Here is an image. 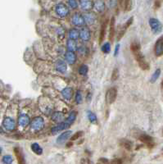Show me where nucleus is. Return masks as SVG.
<instances>
[{
    "label": "nucleus",
    "mask_w": 163,
    "mask_h": 164,
    "mask_svg": "<svg viewBox=\"0 0 163 164\" xmlns=\"http://www.w3.org/2000/svg\"><path fill=\"white\" fill-rule=\"evenodd\" d=\"M68 3L70 5V7L73 8V9H76L78 7V3H77L76 0H68Z\"/></svg>",
    "instance_id": "obj_40"
},
{
    "label": "nucleus",
    "mask_w": 163,
    "mask_h": 164,
    "mask_svg": "<svg viewBox=\"0 0 163 164\" xmlns=\"http://www.w3.org/2000/svg\"><path fill=\"white\" fill-rule=\"evenodd\" d=\"M154 52L157 57H160L163 55V37H160L155 43Z\"/></svg>",
    "instance_id": "obj_7"
},
{
    "label": "nucleus",
    "mask_w": 163,
    "mask_h": 164,
    "mask_svg": "<svg viewBox=\"0 0 163 164\" xmlns=\"http://www.w3.org/2000/svg\"><path fill=\"white\" fill-rule=\"evenodd\" d=\"M80 37V31L77 29H73L70 30L69 31V39H74V40H76V39H79Z\"/></svg>",
    "instance_id": "obj_23"
},
{
    "label": "nucleus",
    "mask_w": 163,
    "mask_h": 164,
    "mask_svg": "<svg viewBox=\"0 0 163 164\" xmlns=\"http://www.w3.org/2000/svg\"><path fill=\"white\" fill-rule=\"evenodd\" d=\"M62 94L66 100H71L72 98V94H73L72 89L70 87H67V88L63 89L62 91Z\"/></svg>",
    "instance_id": "obj_19"
},
{
    "label": "nucleus",
    "mask_w": 163,
    "mask_h": 164,
    "mask_svg": "<svg viewBox=\"0 0 163 164\" xmlns=\"http://www.w3.org/2000/svg\"><path fill=\"white\" fill-rule=\"evenodd\" d=\"M133 21H134V18H133V17H130V19L128 20L125 24L120 27V29H119V30H118V34H117V40H118V41L122 39V37H123L124 34H125L126 30L130 27V25L132 24Z\"/></svg>",
    "instance_id": "obj_5"
},
{
    "label": "nucleus",
    "mask_w": 163,
    "mask_h": 164,
    "mask_svg": "<svg viewBox=\"0 0 163 164\" xmlns=\"http://www.w3.org/2000/svg\"><path fill=\"white\" fill-rule=\"evenodd\" d=\"M118 77H119V72H118L117 68H116L113 70V72L111 75V81H116L118 79Z\"/></svg>",
    "instance_id": "obj_39"
},
{
    "label": "nucleus",
    "mask_w": 163,
    "mask_h": 164,
    "mask_svg": "<svg viewBox=\"0 0 163 164\" xmlns=\"http://www.w3.org/2000/svg\"><path fill=\"white\" fill-rule=\"evenodd\" d=\"M72 143H70V144H68V145H67V147H71V146H72Z\"/></svg>",
    "instance_id": "obj_43"
},
{
    "label": "nucleus",
    "mask_w": 163,
    "mask_h": 164,
    "mask_svg": "<svg viewBox=\"0 0 163 164\" xmlns=\"http://www.w3.org/2000/svg\"><path fill=\"white\" fill-rule=\"evenodd\" d=\"M3 125L4 126L6 130L12 131V130H13L15 129L16 123H15V121L12 118L8 116V117H5L4 118V120L3 121Z\"/></svg>",
    "instance_id": "obj_8"
},
{
    "label": "nucleus",
    "mask_w": 163,
    "mask_h": 164,
    "mask_svg": "<svg viewBox=\"0 0 163 164\" xmlns=\"http://www.w3.org/2000/svg\"><path fill=\"white\" fill-rule=\"evenodd\" d=\"M159 1H160V0H159Z\"/></svg>",
    "instance_id": "obj_47"
},
{
    "label": "nucleus",
    "mask_w": 163,
    "mask_h": 164,
    "mask_svg": "<svg viewBox=\"0 0 163 164\" xmlns=\"http://www.w3.org/2000/svg\"><path fill=\"white\" fill-rule=\"evenodd\" d=\"M44 126V120L42 116H36L35 118H34L33 121L30 123V127L31 130L34 131H39V130H42Z\"/></svg>",
    "instance_id": "obj_2"
},
{
    "label": "nucleus",
    "mask_w": 163,
    "mask_h": 164,
    "mask_svg": "<svg viewBox=\"0 0 163 164\" xmlns=\"http://www.w3.org/2000/svg\"><path fill=\"white\" fill-rule=\"evenodd\" d=\"M56 13L60 17H65L69 13V10L64 3H59L56 7Z\"/></svg>",
    "instance_id": "obj_6"
},
{
    "label": "nucleus",
    "mask_w": 163,
    "mask_h": 164,
    "mask_svg": "<svg viewBox=\"0 0 163 164\" xmlns=\"http://www.w3.org/2000/svg\"><path fill=\"white\" fill-rule=\"evenodd\" d=\"M83 131H77L76 133H75L74 135H72V137H71V140L73 141V140H78L79 138H80L82 135H83Z\"/></svg>",
    "instance_id": "obj_37"
},
{
    "label": "nucleus",
    "mask_w": 163,
    "mask_h": 164,
    "mask_svg": "<svg viewBox=\"0 0 163 164\" xmlns=\"http://www.w3.org/2000/svg\"><path fill=\"white\" fill-rule=\"evenodd\" d=\"M88 67H87L86 65H82L79 68V73L82 75V76H85V75H86L87 73H88Z\"/></svg>",
    "instance_id": "obj_34"
},
{
    "label": "nucleus",
    "mask_w": 163,
    "mask_h": 164,
    "mask_svg": "<svg viewBox=\"0 0 163 164\" xmlns=\"http://www.w3.org/2000/svg\"><path fill=\"white\" fill-rule=\"evenodd\" d=\"M132 9V0H125V11L129 12Z\"/></svg>",
    "instance_id": "obj_35"
},
{
    "label": "nucleus",
    "mask_w": 163,
    "mask_h": 164,
    "mask_svg": "<svg viewBox=\"0 0 163 164\" xmlns=\"http://www.w3.org/2000/svg\"><path fill=\"white\" fill-rule=\"evenodd\" d=\"M87 51H88V49L86 48V47H81V48H80V49H79V53L82 54V55L87 54Z\"/></svg>",
    "instance_id": "obj_41"
},
{
    "label": "nucleus",
    "mask_w": 163,
    "mask_h": 164,
    "mask_svg": "<svg viewBox=\"0 0 163 164\" xmlns=\"http://www.w3.org/2000/svg\"><path fill=\"white\" fill-rule=\"evenodd\" d=\"M80 7L85 11H89L94 8V3L92 0H80Z\"/></svg>",
    "instance_id": "obj_16"
},
{
    "label": "nucleus",
    "mask_w": 163,
    "mask_h": 164,
    "mask_svg": "<svg viewBox=\"0 0 163 164\" xmlns=\"http://www.w3.org/2000/svg\"><path fill=\"white\" fill-rule=\"evenodd\" d=\"M63 119V114L60 112H55L52 115V120L55 122H60Z\"/></svg>",
    "instance_id": "obj_28"
},
{
    "label": "nucleus",
    "mask_w": 163,
    "mask_h": 164,
    "mask_svg": "<svg viewBox=\"0 0 163 164\" xmlns=\"http://www.w3.org/2000/svg\"><path fill=\"white\" fill-rule=\"evenodd\" d=\"M140 48H141L140 43L139 42H137V41H134V42H132L131 44H130V50H131L132 53L140 51Z\"/></svg>",
    "instance_id": "obj_30"
},
{
    "label": "nucleus",
    "mask_w": 163,
    "mask_h": 164,
    "mask_svg": "<svg viewBox=\"0 0 163 164\" xmlns=\"http://www.w3.org/2000/svg\"><path fill=\"white\" fill-rule=\"evenodd\" d=\"M72 22L76 26H82L85 23V18L80 14H75L72 17Z\"/></svg>",
    "instance_id": "obj_12"
},
{
    "label": "nucleus",
    "mask_w": 163,
    "mask_h": 164,
    "mask_svg": "<svg viewBox=\"0 0 163 164\" xmlns=\"http://www.w3.org/2000/svg\"><path fill=\"white\" fill-rule=\"evenodd\" d=\"M162 87L163 88V80H162Z\"/></svg>",
    "instance_id": "obj_44"
},
{
    "label": "nucleus",
    "mask_w": 163,
    "mask_h": 164,
    "mask_svg": "<svg viewBox=\"0 0 163 164\" xmlns=\"http://www.w3.org/2000/svg\"><path fill=\"white\" fill-rule=\"evenodd\" d=\"M71 135H72V131L71 130H67V131L63 132V134H61L58 136V138L57 139V143L59 144V145H62L63 143H65L70 138Z\"/></svg>",
    "instance_id": "obj_13"
},
{
    "label": "nucleus",
    "mask_w": 163,
    "mask_h": 164,
    "mask_svg": "<svg viewBox=\"0 0 163 164\" xmlns=\"http://www.w3.org/2000/svg\"><path fill=\"white\" fill-rule=\"evenodd\" d=\"M1 152H2V149L0 148V154H1Z\"/></svg>",
    "instance_id": "obj_46"
},
{
    "label": "nucleus",
    "mask_w": 163,
    "mask_h": 164,
    "mask_svg": "<svg viewBox=\"0 0 163 164\" xmlns=\"http://www.w3.org/2000/svg\"><path fill=\"white\" fill-rule=\"evenodd\" d=\"M120 145L123 147V148H125L126 150H132V147H133V143L130 141V140H120Z\"/></svg>",
    "instance_id": "obj_26"
},
{
    "label": "nucleus",
    "mask_w": 163,
    "mask_h": 164,
    "mask_svg": "<svg viewBox=\"0 0 163 164\" xmlns=\"http://www.w3.org/2000/svg\"><path fill=\"white\" fill-rule=\"evenodd\" d=\"M119 48H120V44H117V45H116V49H115V55H116V54L118 53Z\"/></svg>",
    "instance_id": "obj_42"
},
{
    "label": "nucleus",
    "mask_w": 163,
    "mask_h": 164,
    "mask_svg": "<svg viewBox=\"0 0 163 164\" xmlns=\"http://www.w3.org/2000/svg\"><path fill=\"white\" fill-rule=\"evenodd\" d=\"M65 58H66L67 63H69L70 65L74 64L76 61V55L72 51H67L66 54H65Z\"/></svg>",
    "instance_id": "obj_15"
},
{
    "label": "nucleus",
    "mask_w": 163,
    "mask_h": 164,
    "mask_svg": "<svg viewBox=\"0 0 163 164\" xmlns=\"http://www.w3.org/2000/svg\"><path fill=\"white\" fill-rule=\"evenodd\" d=\"M80 37L83 41H85V42L89 41L90 39V37H91L89 30L88 29L87 27H83L80 30Z\"/></svg>",
    "instance_id": "obj_11"
},
{
    "label": "nucleus",
    "mask_w": 163,
    "mask_h": 164,
    "mask_svg": "<svg viewBox=\"0 0 163 164\" xmlns=\"http://www.w3.org/2000/svg\"><path fill=\"white\" fill-rule=\"evenodd\" d=\"M12 156H10V155H6L3 157V163L6 164H12Z\"/></svg>",
    "instance_id": "obj_38"
},
{
    "label": "nucleus",
    "mask_w": 163,
    "mask_h": 164,
    "mask_svg": "<svg viewBox=\"0 0 163 164\" xmlns=\"http://www.w3.org/2000/svg\"><path fill=\"white\" fill-rule=\"evenodd\" d=\"M117 97V90L115 87L110 88L106 93V102L108 104H111L116 101Z\"/></svg>",
    "instance_id": "obj_3"
},
{
    "label": "nucleus",
    "mask_w": 163,
    "mask_h": 164,
    "mask_svg": "<svg viewBox=\"0 0 163 164\" xmlns=\"http://www.w3.org/2000/svg\"><path fill=\"white\" fill-rule=\"evenodd\" d=\"M76 102L77 104H80L82 103V94H81V92L80 91V90H78L76 92Z\"/></svg>",
    "instance_id": "obj_36"
},
{
    "label": "nucleus",
    "mask_w": 163,
    "mask_h": 164,
    "mask_svg": "<svg viewBox=\"0 0 163 164\" xmlns=\"http://www.w3.org/2000/svg\"><path fill=\"white\" fill-rule=\"evenodd\" d=\"M115 34V18L111 17L110 21V30H109V39L111 41L113 40Z\"/></svg>",
    "instance_id": "obj_20"
},
{
    "label": "nucleus",
    "mask_w": 163,
    "mask_h": 164,
    "mask_svg": "<svg viewBox=\"0 0 163 164\" xmlns=\"http://www.w3.org/2000/svg\"><path fill=\"white\" fill-rule=\"evenodd\" d=\"M14 154L16 155V158L17 159L18 164H26L25 160V157L21 150L20 148H15L14 149Z\"/></svg>",
    "instance_id": "obj_10"
},
{
    "label": "nucleus",
    "mask_w": 163,
    "mask_h": 164,
    "mask_svg": "<svg viewBox=\"0 0 163 164\" xmlns=\"http://www.w3.org/2000/svg\"><path fill=\"white\" fill-rule=\"evenodd\" d=\"M67 48L69 49V51L75 52L77 49V44L76 40L72 39H68V41H67Z\"/></svg>",
    "instance_id": "obj_24"
},
{
    "label": "nucleus",
    "mask_w": 163,
    "mask_h": 164,
    "mask_svg": "<svg viewBox=\"0 0 163 164\" xmlns=\"http://www.w3.org/2000/svg\"><path fill=\"white\" fill-rule=\"evenodd\" d=\"M94 6L98 12H103L105 9V3L102 0H96Z\"/></svg>",
    "instance_id": "obj_22"
},
{
    "label": "nucleus",
    "mask_w": 163,
    "mask_h": 164,
    "mask_svg": "<svg viewBox=\"0 0 163 164\" xmlns=\"http://www.w3.org/2000/svg\"><path fill=\"white\" fill-rule=\"evenodd\" d=\"M149 25L154 34H159L162 30V23L156 18H151L149 20Z\"/></svg>",
    "instance_id": "obj_4"
},
{
    "label": "nucleus",
    "mask_w": 163,
    "mask_h": 164,
    "mask_svg": "<svg viewBox=\"0 0 163 164\" xmlns=\"http://www.w3.org/2000/svg\"><path fill=\"white\" fill-rule=\"evenodd\" d=\"M56 70L58 71V72L62 73V74L66 72V71H67V64H66V63L63 60L57 61V63H56Z\"/></svg>",
    "instance_id": "obj_18"
},
{
    "label": "nucleus",
    "mask_w": 163,
    "mask_h": 164,
    "mask_svg": "<svg viewBox=\"0 0 163 164\" xmlns=\"http://www.w3.org/2000/svg\"><path fill=\"white\" fill-rule=\"evenodd\" d=\"M68 127H69V125H67L66 122H61V123H59V124L56 125V126L53 127L51 131H52V134H53V135H56V134L59 133L60 131L67 129Z\"/></svg>",
    "instance_id": "obj_14"
},
{
    "label": "nucleus",
    "mask_w": 163,
    "mask_h": 164,
    "mask_svg": "<svg viewBox=\"0 0 163 164\" xmlns=\"http://www.w3.org/2000/svg\"><path fill=\"white\" fill-rule=\"evenodd\" d=\"M102 51L104 53H109L111 52V44L109 43H105L102 46Z\"/></svg>",
    "instance_id": "obj_33"
},
{
    "label": "nucleus",
    "mask_w": 163,
    "mask_h": 164,
    "mask_svg": "<svg viewBox=\"0 0 163 164\" xmlns=\"http://www.w3.org/2000/svg\"><path fill=\"white\" fill-rule=\"evenodd\" d=\"M139 140L142 143H144L145 145H148L149 147H153L154 145V141L153 137L149 135H146V134H143V135H139Z\"/></svg>",
    "instance_id": "obj_9"
},
{
    "label": "nucleus",
    "mask_w": 163,
    "mask_h": 164,
    "mask_svg": "<svg viewBox=\"0 0 163 164\" xmlns=\"http://www.w3.org/2000/svg\"><path fill=\"white\" fill-rule=\"evenodd\" d=\"M76 112H72L69 114V116H68V117L67 118V120H66L65 122L70 126L74 121H76Z\"/></svg>",
    "instance_id": "obj_27"
},
{
    "label": "nucleus",
    "mask_w": 163,
    "mask_h": 164,
    "mask_svg": "<svg viewBox=\"0 0 163 164\" xmlns=\"http://www.w3.org/2000/svg\"><path fill=\"white\" fill-rule=\"evenodd\" d=\"M160 75H161V70H160V69H157V70L155 71V72L153 74V76H152V77H151L150 81L152 82V83H154V82L157 81V79L159 78V76H160Z\"/></svg>",
    "instance_id": "obj_31"
},
{
    "label": "nucleus",
    "mask_w": 163,
    "mask_h": 164,
    "mask_svg": "<svg viewBox=\"0 0 163 164\" xmlns=\"http://www.w3.org/2000/svg\"><path fill=\"white\" fill-rule=\"evenodd\" d=\"M106 31H107V21H104L100 29V34H99V43H102L105 39Z\"/></svg>",
    "instance_id": "obj_21"
},
{
    "label": "nucleus",
    "mask_w": 163,
    "mask_h": 164,
    "mask_svg": "<svg viewBox=\"0 0 163 164\" xmlns=\"http://www.w3.org/2000/svg\"><path fill=\"white\" fill-rule=\"evenodd\" d=\"M85 21L86 22L87 24L91 25L95 21V16L93 14V13H88L85 16Z\"/></svg>",
    "instance_id": "obj_29"
},
{
    "label": "nucleus",
    "mask_w": 163,
    "mask_h": 164,
    "mask_svg": "<svg viewBox=\"0 0 163 164\" xmlns=\"http://www.w3.org/2000/svg\"><path fill=\"white\" fill-rule=\"evenodd\" d=\"M133 54H134V58H135V60L137 61V63L139 64V68L144 71H149V68H150L149 63L147 62V60L145 59L143 53H141V51L136 52Z\"/></svg>",
    "instance_id": "obj_1"
},
{
    "label": "nucleus",
    "mask_w": 163,
    "mask_h": 164,
    "mask_svg": "<svg viewBox=\"0 0 163 164\" xmlns=\"http://www.w3.org/2000/svg\"><path fill=\"white\" fill-rule=\"evenodd\" d=\"M31 150H32V151H33L35 154L41 155L43 154V150L39 146L38 143H34V144H32L31 145Z\"/></svg>",
    "instance_id": "obj_25"
},
{
    "label": "nucleus",
    "mask_w": 163,
    "mask_h": 164,
    "mask_svg": "<svg viewBox=\"0 0 163 164\" xmlns=\"http://www.w3.org/2000/svg\"><path fill=\"white\" fill-rule=\"evenodd\" d=\"M99 162H100V161H99ZM97 164H103V163H102V162H100V163H97Z\"/></svg>",
    "instance_id": "obj_45"
},
{
    "label": "nucleus",
    "mask_w": 163,
    "mask_h": 164,
    "mask_svg": "<svg viewBox=\"0 0 163 164\" xmlns=\"http://www.w3.org/2000/svg\"><path fill=\"white\" fill-rule=\"evenodd\" d=\"M30 123V118L28 115L26 114H21L20 115L18 118V124L21 127H25Z\"/></svg>",
    "instance_id": "obj_17"
},
{
    "label": "nucleus",
    "mask_w": 163,
    "mask_h": 164,
    "mask_svg": "<svg viewBox=\"0 0 163 164\" xmlns=\"http://www.w3.org/2000/svg\"><path fill=\"white\" fill-rule=\"evenodd\" d=\"M88 118H89V121H90L91 123H93V124H96L97 121H98L96 115H95L94 113L91 112H88Z\"/></svg>",
    "instance_id": "obj_32"
}]
</instances>
